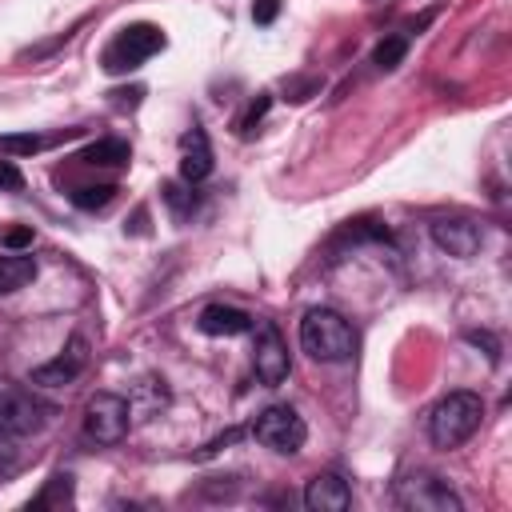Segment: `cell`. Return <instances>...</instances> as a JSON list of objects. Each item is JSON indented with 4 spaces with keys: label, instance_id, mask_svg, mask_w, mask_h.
<instances>
[{
    "label": "cell",
    "instance_id": "obj_1",
    "mask_svg": "<svg viewBox=\"0 0 512 512\" xmlns=\"http://www.w3.org/2000/svg\"><path fill=\"white\" fill-rule=\"evenodd\" d=\"M300 348L320 364H344L356 352V332L336 308H308L300 320Z\"/></svg>",
    "mask_w": 512,
    "mask_h": 512
},
{
    "label": "cell",
    "instance_id": "obj_2",
    "mask_svg": "<svg viewBox=\"0 0 512 512\" xmlns=\"http://www.w3.org/2000/svg\"><path fill=\"white\" fill-rule=\"evenodd\" d=\"M480 416H484V400L468 388H456L448 396H440L428 412V436L436 448H460L476 428H480Z\"/></svg>",
    "mask_w": 512,
    "mask_h": 512
},
{
    "label": "cell",
    "instance_id": "obj_3",
    "mask_svg": "<svg viewBox=\"0 0 512 512\" xmlns=\"http://www.w3.org/2000/svg\"><path fill=\"white\" fill-rule=\"evenodd\" d=\"M164 32L156 24H128L116 32V40L104 48V68L116 76V72H132L140 68L148 56H156L164 48Z\"/></svg>",
    "mask_w": 512,
    "mask_h": 512
},
{
    "label": "cell",
    "instance_id": "obj_4",
    "mask_svg": "<svg viewBox=\"0 0 512 512\" xmlns=\"http://www.w3.org/2000/svg\"><path fill=\"white\" fill-rule=\"evenodd\" d=\"M252 436H256L264 448H272V452H280V456H292V452L304 448V440H308V424L300 420L296 408H288V404H272V408H264V412L256 416Z\"/></svg>",
    "mask_w": 512,
    "mask_h": 512
},
{
    "label": "cell",
    "instance_id": "obj_5",
    "mask_svg": "<svg viewBox=\"0 0 512 512\" xmlns=\"http://www.w3.org/2000/svg\"><path fill=\"white\" fill-rule=\"evenodd\" d=\"M128 400L116 396V392H96L84 408V436L96 440V444H120L124 432H128Z\"/></svg>",
    "mask_w": 512,
    "mask_h": 512
},
{
    "label": "cell",
    "instance_id": "obj_6",
    "mask_svg": "<svg viewBox=\"0 0 512 512\" xmlns=\"http://www.w3.org/2000/svg\"><path fill=\"white\" fill-rule=\"evenodd\" d=\"M396 504L416 508V512H460V496L432 472H412L396 484Z\"/></svg>",
    "mask_w": 512,
    "mask_h": 512
},
{
    "label": "cell",
    "instance_id": "obj_7",
    "mask_svg": "<svg viewBox=\"0 0 512 512\" xmlns=\"http://www.w3.org/2000/svg\"><path fill=\"white\" fill-rule=\"evenodd\" d=\"M44 420H48V404H40L32 392L20 388L0 392V440L32 436L36 428H44Z\"/></svg>",
    "mask_w": 512,
    "mask_h": 512
},
{
    "label": "cell",
    "instance_id": "obj_8",
    "mask_svg": "<svg viewBox=\"0 0 512 512\" xmlns=\"http://www.w3.org/2000/svg\"><path fill=\"white\" fill-rule=\"evenodd\" d=\"M252 332H256V348H252L256 376L264 384H280L288 376V348H284L280 328L272 320H252Z\"/></svg>",
    "mask_w": 512,
    "mask_h": 512
},
{
    "label": "cell",
    "instance_id": "obj_9",
    "mask_svg": "<svg viewBox=\"0 0 512 512\" xmlns=\"http://www.w3.org/2000/svg\"><path fill=\"white\" fill-rule=\"evenodd\" d=\"M84 364H88V340H84V336H72V340L60 348L56 360L32 368V384H48V388H56V384H72V380L84 372Z\"/></svg>",
    "mask_w": 512,
    "mask_h": 512
},
{
    "label": "cell",
    "instance_id": "obj_10",
    "mask_svg": "<svg viewBox=\"0 0 512 512\" xmlns=\"http://www.w3.org/2000/svg\"><path fill=\"white\" fill-rule=\"evenodd\" d=\"M304 504H308L312 512H344V508L352 504V488H348V480L336 476V472H316V476L308 480V488H304Z\"/></svg>",
    "mask_w": 512,
    "mask_h": 512
},
{
    "label": "cell",
    "instance_id": "obj_11",
    "mask_svg": "<svg viewBox=\"0 0 512 512\" xmlns=\"http://www.w3.org/2000/svg\"><path fill=\"white\" fill-rule=\"evenodd\" d=\"M432 240H436V248L440 252H448V256H472L476 248H480V228L472 224V220H464V216H444V220H436L432 224Z\"/></svg>",
    "mask_w": 512,
    "mask_h": 512
},
{
    "label": "cell",
    "instance_id": "obj_12",
    "mask_svg": "<svg viewBox=\"0 0 512 512\" xmlns=\"http://www.w3.org/2000/svg\"><path fill=\"white\" fill-rule=\"evenodd\" d=\"M212 172V148H208V136L200 128H188L180 136V176L188 184H200L204 176Z\"/></svg>",
    "mask_w": 512,
    "mask_h": 512
},
{
    "label": "cell",
    "instance_id": "obj_13",
    "mask_svg": "<svg viewBox=\"0 0 512 512\" xmlns=\"http://www.w3.org/2000/svg\"><path fill=\"white\" fill-rule=\"evenodd\" d=\"M200 332L204 336H240V332H252V316L232 308V304H208L200 312Z\"/></svg>",
    "mask_w": 512,
    "mask_h": 512
},
{
    "label": "cell",
    "instance_id": "obj_14",
    "mask_svg": "<svg viewBox=\"0 0 512 512\" xmlns=\"http://www.w3.org/2000/svg\"><path fill=\"white\" fill-rule=\"evenodd\" d=\"M36 276V260L24 252H0V296L24 288Z\"/></svg>",
    "mask_w": 512,
    "mask_h": 512
},
{
    "label": "cell",
    "instance_id": "obj_15",
    "mask_svg": "<svg viewBox=\"0 0 512 512\" xmlns=\"http://www.w3.org/2000/svg\"><path fill=\"white\" fill-rule=\"evenodd\" d=\"M128 144L124 140H116V136H108V140H96V144H88L76 160H84V164H128Z\"/></svg>",
    "mask_w": 512,
    "mask_h": 512
},
{
    "label": "cell",
    "instance_id": "obj_16",
    "mask_svg": "<svg viewBox=\"0 0 512 512\" xmlns=\"http://www.w3.org/2000/svg\"><path fill=\"white\" fill-rule=\"evenodd\" d=\"M64 508V504H72V476L68 472H56L48 484H44V492L32 500V508Z\"/></svg>",
    "mask_w": 512,
    "mask_h": 512
},
{
    "label": "cell",
    "instance_id": "obj_17",
    "mask_svg": "<svg viewBox=\"0 0 512 512\" xmlns=\"http://www.w3.org/2000/svg\"><path fill=\"white\" fill-rule=\"evenodd\" d=\"M404 52H408V36H384V40L376 44V52H372V64H376L380 72H392V68L404 60Z\"/></svg>",
    "mask_w": 512,
    "mask_h": 512
},
{
    "label": "cell",
    "instance_id": "obj_18",
    "mask_svg": "<svg viewBox=\"0 0 512 512\" xmlns=\"http://www.w3.org/2000/svg\"><path fill=\"white\" fill-rule=\"evenodd\" d=\"M48 140L44 136H36V132H12V136H0V152L4 156H32V152H40Z\"/></svg>",
    "mask_w": 512,
    "mask_h": 512
},
{
    "label": "cell",
    "instance_id": "obj_19",
    "mask_svg": "<svg viewBox=\"0 0 512 512\" xmlns=\"http://www.w3.org/2000/svg\"><path fill=\"white\" fill-rule=\"evenodd\" d=\"M116 196V188L112 184H96V188H76L72 192V204L76 208H84V212H92V208H104L108 200Z\"/></svg>",
    "mask_w": 512,
    "mask_h": 512
},
{
    "label": "cell",
    "instance_id": "obj_20",
    "mask_svg": "<svg viewBox=\"0 0 512 512\" xmlns=\"http://www.w3.org/2000/svg\"><path fill=\"white\" fill-rule=\"evenodd\" d=\"M268 104H272L268 96H260V100H252V104H248V112H244V116L236 120V128H240V136H248V132H252V124H260V116L268 112Z\"/></svg>",
    "mask_w": 512,
    "mask_h": 512
},
{
    "label": "cell",
    "instance_id": "obj_21",
    "mask_svg": "<svg viewBox=\"0 0 512 512\" xmlns=\"http://www.w3.org/2000/svg\"><path fill=\"white\" fill-rule=\"evenodd\" d=\"M164 200L172 204V212H176V216H184V212L192 208V192H184L180 184H164Z\"/></svg>",
    "mask_w": 512,
    "mask_h": 512
},
{
    "label": "cell",
    "instance_id": "obj_22",
    "mask_svg": "<svg viewBox=\"0 0 512 512\" xmlns=\"http://www.w3.org/2000/svg\"><path fill=\"white\" fill-rule=\"evenodd\" d=\"M16 188H24L20 168L12 160H0V192H16Z\"/></svg>",
    "mask_w": 512,
    "mask_h": 512
},
{
    "label": "cell",
    "instance_id": "obj_23",
    "mask_svg": "<svg viewBox=\"0 0 512 512\" xmlns=\"http://www.w3.org/2000/svg\"><path fill=\"white\" fill-rule=\"evenodd\" d=\"M280 12V0H252V20L256 24H272Z\"/></svg>",
    "mask_w": 512,
    "mask_h": 512
},
{
    "label": "cell",
    "instance_id": "obj_24",
    "mask_svg": "<svg viewBox=\"0 0 512 512\" xmlns=\"http://www.w3.org/2000/svg\"><path fill=\"white\" fill-rule=\"evenodd\" d=\"M4 244L16 252V248H24V244H32V228H12L8 236H4Z\"/></svg>",
    "mask_w": 512,
    "mask_h": 512
}]
</instances>
